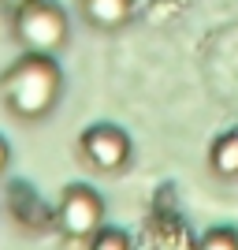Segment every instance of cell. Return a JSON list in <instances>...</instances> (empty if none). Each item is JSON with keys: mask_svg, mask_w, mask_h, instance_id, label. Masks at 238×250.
<instances>
[{"mask_svg": "<svg viewBox=\"0 0 238 250\" xmlns=\"http://www.w3.org/2000/svg\"><path fill=\"white\" fill-rule=\"evenodd\" d=\"M63 75L52 60V52H26L0 75V97L15 120H45L60 101Z\"/></svg>", "mask_w": 238, "mask_h": 250, "instance_id": "1", "label": "cell"}, {"mask_svg": "<svg viewBox=\"0 0 238 250\" xmlns=\"http://www.w3.org/2000/svg\"><path fill=\"white\" fill-rule=\"evenodd\" d=\"M15 38L26 52H60L67 42V15L52 0H34L15 11Z\"/></svg>", "mask_w": 238, "mask_h": 250, "instance_id": "2", "label": "cell"}, {"mask_svg": "<svg viewBox=\"0 0 238 250\" xmlns=\"http://www.w3.org/2000/svg\"><path fill=\"white\" fill-rule=\"evenodd\" d=\"M56 224L67 239H90L97 228H104V202L93 187L86 183H71L63 190L60 206H56Z\"/></svg>", "mask_w": 238, "mask_h": 250, "instance_id": "3", "label": "cell"}, {"mask_svg": "<svg viewBox=\"0 0 238 250\" xmlns=\"http://www.w3.org/2000/svg\"><path fill=\"white\" fill-rule=\"evenodd\" d=\"M78 153L97 172H119L130 161V138L115 124H93L82 135V142H78Z\"/></svg>", "mask_w": 238, "mask_h": 250, "instance_id": "4", "label": "cell"}, {"mask_svg": "<svg viewBox=\"0 0 238 250\" xmlns=\"http://www.w3.org/2000/svg\"><path fill=\"white\" fill-rule=\"evenodd\" d=\"M82 19L97 30H119L134 15V0H78Z\"/></svg>", "mask_w": 238, "mask_h": 250, "instance_id": "5", "label": "cell"}, {"mask_svg": "<svg viewBox=\"0 0 238 250\" xmlns=\"http://www.w3.org/2000/svg\"><path fill=\"white\" fill-rule=\"evenodd\" d=\"M208 168L216 172L220 179H238V131L220 135L208 149Z\"/></svg>", "mask_w": 238, "mask_h": 250, "instance_id": "6", "label": "cell"}, {"mask_svg": "<svg viewBox=\"0 0 238 250\" xmlns=\"http://www.w3.org/2000/svg\"><path fill=\"white\" fill-rule=\"evenodd\" d=\"M90 250H130V239L119 228H97L90 235Z\"/></svg>", "mask_w": 238, "mask_h": 250, "instance_id": "7", "label": "cell"}, {"mask_svg": "<svg viewBox=\"0 0 238 250\" xmlns=\"http://www.w3.org/2000/svg\"><path fill=\"white\" fill-rule=\"evenodd\" d=\"M197 250H238V235L231 228H212V231L201 235Z\"/></svg>", "mask_w": 238, "mask_h": 250, "instance_id": "8", "label": "cell"}, {"mask_svg": "<svg viewBox=\"0 0 238 250\" xmlns=\"http://www.w3.org/2000/svg\"><path fill=\"white\" fill-rule=\"evenodd\" d=\"M8 161H11V149H8V142L0 138V176H4V168H8Z\"/></svg>", "mask_w": 238, "mask_h": 250, "instance_id": "9", "label": "cell"}, {"mask_svg": "<svg viewBox=\"0 0 238 250\" xmlns=\"http://www.w3.org/2000/svg\"><path fill=\"white\" fill-rule=\"evenodd\" d=\"M8 11H19V8H26V4H34V0H0Z\"/></svg>", "mask_w": 238, "mask_h": 250, "instance_id": "10", "label": "cell"}]
</instances>
